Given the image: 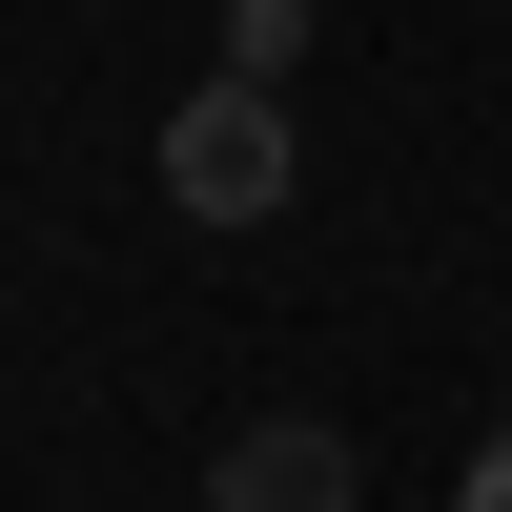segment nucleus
Masks as SVG:
<instances>
[{
	"instance_id": "1",
	"label": "nucleus",
	"mask_w": 512,
	"mask_h": 512,
	"mask_svg": "<svg viewBox=\"0 0 512 512\" xmlns=\"http://www.w3.org/2000/svg\"><path fill=\"white\" fill-rule=\"evenodd\" d=\"M164 205H185V226H267V205H287V103H267V82L164 103Z\"/></svg>"
},
{
	"instance_id": "2",
	"label": "nucleus",
	"mask_w": 512,
	"mask_h": 512,
	"mask_svg": "<svg viewBox=\"0 0 512 512\" xmlns=\"http://www.w3.org/2000/svg\"><path fill=\"white\" fill-rule=\"evenodd\" d=\"M205 512H369V472H349V431H328V410H267V431L205 451Z\"/></svg>"
},
{
	"instance_id": "3",
	"label": "nucleus",
	"mask_w": 512,
	"mask_h": 512,
	"mask_svg": "<svg viewBox=\"0 0 512 512\" xmlns=\"http://www.w3.org/2000/svg\"><path fill=\"white\" fill-rule=\"evenodd\" d=\"M308 62V0H226V82H287Z\"/></svg>"
},
{
	"instance_id": "4",
	"label": "nucleus",
	"mask_w": 512,
	"mask_h": 512,
	"mask_svg": "<svg viewBox=\"0 0 512 512\" xmlns=\"http://www.w3.org/2000/svg\"><path fill=\"white\" fill-rule=\"evenodd\" d=\"M451 512H512V431H492V451H472V472H451Z\"/></svg>"
}]
</instances>
